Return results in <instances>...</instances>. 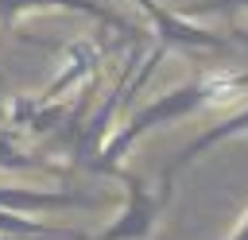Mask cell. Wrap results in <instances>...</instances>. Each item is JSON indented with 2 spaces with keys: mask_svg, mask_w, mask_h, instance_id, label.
<instances>
[{
  "mask_svg": "<svg viewBox=\"0 0 248 240\" xmlns=\"http://www.w3.org/2000/svg\"><path fill=\"white\" fill-rule=\"evenodd\" d=\"M229 240H248V213L240 217V225H236V232H232Z\"/></svg>",
  "mask_w": 248,
  "mask_h": 240,
  "instance_id": "obj_11",
  "label": "cell"
},
{
  "mask_svg": "<svg viewBox=\"0 0 248 240\" xmlns=\"http://www.w3.org/2000/svg\"><path fill=\"white\" fill-rule=\"evenodd\" d=\"M101 62H105V46H101L97 39H74V43L66 46L62 70H58V74L46 81V89L35 93V97H39V101H66L62 93H70V89L93 81L97 70H101Z\"/></svg>",
  "mask_w": 248,
  "mask_h": 240,
  "instance_id": "obj_5",
  "label": "cell"
},
{
  "mask_svg": "<svg viewBox=\"0 0 248 240\" xmlns=\"http://www.w3.org/2000/svg\"><path fill=\"white\" fill-rule=\"evenodd\" d=\"M0 170H46V174L66 178V166H62V163H50L46 155H31V151H23L19 135L8 132V128H0Z\"/></svg>",
  "mask_w": 248,
  "mask_h": 240,
  "instance_id": "obj_9",
  "label": "cell"
},
{
  "mask_svg": "<svg viewBox=\"0 0 248 240\" xmlns=\"http://www.w3.org/2000/svg\"><path fill=\"white\" fill-rule=\"evenodd\" d=\"M0 240H89V236L78 228H58V225L35 221L27 213L0 209Z\"/></svg>",
  "mask_w": 248,
  "mask_h": 240,
  "instance_id": "obj_8",
  "label": "cell"
},
{
  "mask_svg": "<svg viewBox=\"0 0 248 240\" xmlns=\"http://www.w3.org/2000/svg\"><path fill=\"white\" fill-rule=\"evenodd\" d=\"M248 93V70H213V74H198L167 93H159L155 101H147L143 108H136L120 128H112V135L105 139L101 155H97V170L93 174H112L120 170V159L155 128H167V124H178L209 105H225V101H236Z\"/></svg>",
  "mask_w": 248,
  "mask_h": 240,
  "instance_id": "obj_1",
  "label": "cell"
},
{
  "mask_svg": "<svg viewBox=\"0 0 248 240\" xmlns=\"http://www.w3.org/2000/svg\"><path fill=\"white\" fill-rule=\"evenodd\" d=\"M31 12H78V15H89V19H97L101 27H116V31H124V35H147V31H140V27H132L128 19H120L116 12H108V8H101L97 0H0V31H12L23 15H31Z\"/></svg>",
  "mask_w": 248,
  "mask_h": 240,
  "instance_id": "obj_4",
  "label": "cell"
},
{
  "mask_svg": "<svg viewBox=\"0 0 248 240\" xmlns=\"http://www.w3.org/2000/svg\"><path fill=\"white\" fill-rule=\"evenodd\" d=\"M105 197L78 194V190H43V186H0V209L12 213H50V209H97Z\"/></svg>",
  "mask_w": 248,
  "mask_h": 240,
  "instance_id": "obj_6",
  "label": "cell"
},
{
  "mask_svg": "<svg viewBox=\"0 0 248 240\" xmlns=\"http://www.w3.org/2000/svg\"><path fill=\"white\" fill-rule=\"evenodd\" d=\"M143 12H147V23H151V35H155V46L163 50H225L229 39L225 35H213L209 27H198L194 19L178 15L174 8L159 4V0H136Z\"/></svg>",
  "mask_w": 248,
  "mask_h": 240,
  "instance_id": "obj_3",
  "label": "cell"
},
{
  "mask_svg": "<svg viewBox=\"0 0 248 240\" xmlns=\"http://www.w3.org/2000/svg\"><path fill=\"white\" fill-rule=\"evenodd\" d=\"M116 178L124 182V205H120V213H116L97 236H89V240H151L155 228H159V217H163V209H167V201H170L174 178H163L159 190L147 186L136 170H124V166L116 170Z\"/></svg>",
  "mask_w": 248,
  "mask_h": 240,
  "instance_id": "obj_2",
  "label": "cell"
},
{
  "mask_svg": "<svg viewBox=\"0 0 248 240\" xmlns=\"http://www.w3.org/2000/svg\"><path fill=\"white\" fill-rule=\"evenodd\" d=\"M240 135H248V105H244L240 112H232V116L209 124L205 132H198L186 147H178V151L170 155V163L163 166V178H174L178 170H186L190 163H198V159H202L205 151H213L217 143H229V139H240Z\"/></svg>",
  "mask_w": 248,
  "mask_h": 240,
  "instance_id": "obj_7",
  "label": "cell"
},
{
  "mask_svg": "<svg viewBox=\"0 0 248 240\" xmlns=\"http://www.w3.org/2000/svg\"><path fill=\"white\" fill-rule=\"evenodd\" d=\"M174 12L186 15V19H205V15L232 19L236 12H248V0H190V4H178Z\"/></svg>",
  "mask_w": 248,
  "mask_h": 240,
  "instance_id": "obj_10",
  "label": "cell"
}]
</instances>
